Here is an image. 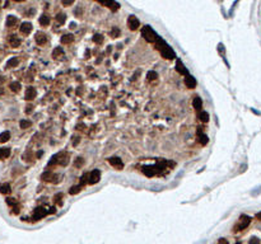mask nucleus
Wrapping results in <instances>:
<instances>
[{
    "mask_svg": "<svg viewBox=\"0 0 261 244\" xmlns=\"http://www.w3.org/2000/svg\"><path fill=\"white\" fill-rule=\"evenodd\" d=\"M10 155V149L8 148H0V159H5Z\"/></svg>",
    "mask_w": 261,
    "mask_h": 244,
    "instance_id": "obj_27",
    "label": "nucleus"
},
{
    "mask_svg": "<svg viewBox=\"0 0 261 244\" xmlns=\"http://www.w3.org/2000/svg\"><path fill=\"white\" fill-rule=\"evenodd\" d=\"M9 45L13 48H17L18 46H20V40L17 36H12V37L9 38Z\"/></svg>",
    "mask_w": 261,
    "mask_h": 244,
    "instance_id": "obj_19",
    "label": "nucleus"
},
{
    "mask_svg": "<svg viewBox=\"0 0 261 244\" xmlns=\"http://www.w3.org/2000/svg\"><path fill=\"white\" fill-rule=\"evenodd\" d=\"M192 106L196 111H201V107H203V100H201L200 97H195L194 98V102H192Z\"/></svg>",
    "mask_w": 261,
    "mask_h": 244,
    "instance_id": "obj_21",
    "label": "nucleus"
},
{
    "mask_svg": "<svg viewBox=\"0 0 261 244\" xmlns=\"http://www.w3.org/2000/svg\"><path fill=\"white\" fill-rule=\"evenodd\" d=\"M3 80H4V79H3L1 76H0V83H3Z\"/></svg>",
    "mask_w": 261,
    "mask_h": 244,
    "instance_id": "obj_47",
    "label": "nucleus"
},
{
    "mask_svg": "<svg viewBox=\"0 0 261 244\" xmlns=\"http://www.w3.org/2000/svg\"><path fill=\"white\" fill-rule=\"evenodd\" d=\"M34 40H36V43L38 46H43V45H46V42H47V36L42 32H38L36 34V37H34Z\"/></svg>",
    "mask_w": 261,
    "mask_h": 244,
    "instance_id": "obj_11",
    "label": "nucleus"
},
{
    "mask_svg": "<svg viewBox=\"0 0 261 244\" xmlns=\"http://www.w3.org/2000/svg\"><path fill=\"white\" fill-rule=\"evenodd\" d=\"M141 36L148 41V42L154 43L157 40H158V34L155 33V31L150 26H144L141 28Z\"/></svg>",
    "mask_w": 261,
    "mask_h": 244,
    "instance_id": "obj_3",
    "label": "nucleus"
},
{
    "mask_svg": "<svg viewBox=\"0 0 261 244\" xmlns=\"http://www.w3.org/2000/svg\"><path fill=\"white\" fill-rule=\"evenodd\" d=\"M80 191H82L80 184H75V186H73L70 190H69V193H70V195H78Z\"/></svg>",
    "mask_w": 261,
    "mask_h": 244,
    "instance_id": "obj_28",
    "label": "nucleus"
},
{
    "mask_svg": "<svg viewBox=\"0 0 261 244\" xmlns=\"http://www.w3.org/2000/svg\"><path fill=\"white\" fill-rule=\"evenodd\" d=\"M248 244H260V240L256 238V236H252L251 239H250V243Z\"/></svg>",
    "mask_w": 261,
    "mask_h": 244,
    "instance_id": "obj_39",
    "label": "nucleus"
},
{
    "mask_svg": "<svg viewBox=\"0 0 261 244\" xmlns=\"http://www.w3.org/2000/svg\"><path fill=\"white\" fill-rule=\"evenodd\" d=\"M42 181L48 182V183H56L59 181V176L57 174H54V173H50V172H45L42 174Z\"/></svg>",
    "mask_w": 261,
    "mask_h": 244,
    "instance_id": "obj_9",
    "label": "nucleus"
},
{
    "mask_svg": "<svg viewBox=\"0 0 261 244\" xmlns=\"http://www.w3.org/2000/svg\"><path fill=\"white\" fill-rule=\"evenodd\" d=\"M256 218L259 219V220H261V212H259V214H256Z\"/></svg>",
    "mask_w": 261,
    "mask_h": 244,
    "instance_id": "obj_45",
    "label": "nucleus"
},
{
    "mask_svg": "<svg viewBox=\"0 0 261 244\" xmlns=\"http://www.w3.org/2000/svg\"><path fill=\"white\" fill-rule=\"evenodd\" d=\"M83 165H84V159H83V158H76L75 162H74L75 168H82Z\"/></svg>",
    "mask_w": 261,
    "mask_h": 244,
    "instance_id": "obj_34",
    "label": "nucleus"
},
{
    "mask_svg": "<svg viewBox=\"0 0 261 244\" xmlns=\"http://www.w3.org/2000/svg\"><path fill=\"white\" fill-rule=\"evenodd\" d=\"M73 41H74V36L70 33H66V34H64V36H61V43H64V45H69V43H71Z\"/></svg>",
    "mask_w": 261,
    "mask_h": 244,
    "instance_id": "obj_16",
    "label": "nucleus"
},
{
    "mask_svg": "<svg viewBox=\"0 0 261 244\" xmlns=\"http://www.w3.org/2000/svg\"><path fill=\"white\" fill-rule=\"evenodd\" d=\"M55 212H56V208L55 207H50L47 210V214H55Z\"/></svg>",
    "mask_w": 261,
    "mask_h": 244,
    "instance_id": "obj_41",
    "label": "nucleus"
},
{
    "mask_svg": "<svg viewBox=\"0 0 261 244\" xmlns=\"http://www.w3.org/2000/svg\"><path fill=\"white\" fill-rule=\"evenodd\" d=\"M250 222H251V218L250 216H247V215H241V218H239V221H238V224L236 225V228H234V230H243V229H246L247 226L250 225Z\"/></svg>",
    "mask_w": 261,
    "mask_h": 244,
    "instance_id": "obj_4",
    "label": "nucleus"
},
{
    "mask_svg": "<svg viewBox=\"0 0 261 244\" xmlns=\"http://www.w3.org/2000/svg\"><path fill=\"white\" fill-rule=\"evenodd\" d=\"M79 141H80V139H79V137L74 139V142H73V146H76V145H78V142H79Z\"/></svg>",
    "mask_w": 261,
    "mask_h": 244,
    "instance_id": "obj_42",
    "label": "nucleus"
},
{
    "mask_svg": "<svg viewBox=\"0 0 261 244\" xmlns=\"http://www.w3.org/2000/svg\"><path fill=\"white\" fill-rule=\"evenodd\" d=\"M147 79L148 80H150V82H153V80H157L158 79V74H157V71H148V74H147Z\"/></svg>",
    "mask_w": 261,
    "mask_h": 244,
    "instance_id": "obj_32",
    "label": "nucleus"
},
{
    "mask_svg": "<svg viewBox=\"0 0 261 244\" xmlns=\"http://www.w3.org/2000/svg\"><path fill=\"white\" fill-rule=\"evenodd\" d=\"M9 89L12 90V92H14V93L19 92V90H20V83H18V82L10 83V84H9Z\"/></svg>",
    "mask_w": 261,
    "mask_h": 244,
    "instance_id": "obj_26",
    "label": "nucleus"
},
{
    "mask_svg": "<svg viewBox=\"0 0 261 244\" xmlns=\"http://www.w3.org/2000/svg\"><path fill=\"white\" fill-rule=\"evenodd\" d=\"M96 1L102 4L103 6H106V8H110L112 12H116L120 8V4L117 1H115V0H96Z\"/></svg>",
    "mask_w": 261,
    "mask_h": 244,
    "instance_id": "obj_5",
    "label": "nucleus"
},
{
    "mask_svg": "<svg viewBox=\"0 0 261 244\" xmlns=\"http://www.w3.org/2000/svg\"><path fill=\"white\" fill-rule=\"evenodd\" d=\"M36 96H37L36 89H34L33 86H28L27 90H26V94H24V98H26L27 100H33L34 98H36Z\"/></svg>",
    "mask_w": 261,
    "mask_h": 244,
    "instance_id": "obj_12",
    "label": "nucleus"
},
{
    "mask_svg": "<svg viewBox=\"0 0 261 244\" xmlns=\"http://www.w3.org/2000/svg\"><path fill=\"white\" fill-rule=\"evenodd\" d=\"M10 139V132L9 131H4L0 134V144H4Z\"/></svg>",
    "mask_w": 261,
    "mask_h": 244,
    "instance_id": "obj_25",
    "label": "nucleus"
},
{
    "mask_svg": "<svg viewBox=\"0 0 261 244\" xmlns=\"http://www.w3.org/2000/svg\"><path fill=\"white\" fill-rule=\"evenodd\" d=\"M10 192H12V188H10L9 183L0 184V193H1V195H9Z\"/></svg>",
    "mask_w": 261,
    "mask_h": 244,
    "instance_id": "obj_20",
    "label": "nucleus"
},
{
    "mask_svg": "<svg viewBox=\"0 0 261 244\" xmlns=\"http://www.w3.org/2000/svg\"><path fill=\"white\" fill-rule=\"evenodd\" d=\"M92 41L94 43H102L103 42V36L102 34H99V33H96V34H93V37H92Z\"/></svg>",
    "mask_w": 261,
    "mask_h": 244,
    "instance_id": "obj_29",
    "label": "nucleus"
},
{
    "mask_svg": "<svg viewBox=\"0 0 261 244\" xmlns=\"http://www.w3.org/2000/svg\"><path fill=\"white\" fill-rule=\"evenodd\" d=\"M197 135H199V142L200 144H203V145H206L208 142H209V139H208V136L205 134H203V131L200 130H197Z\"/></svg>",
    "mask_w": 261,
    "mask_h": 244,
    "instance_id": "obj_17",
    "label": "nucleus"
},
{
    "mask_svg": "<svg viewBox=\"0 0 261 244\" xmlns=\"http://www.w3.org/2000/svg\"><path fill=\"white\" fill-rule=\"evenodd\" d=\"M3 94H4V89H3V88H0V97H1Z\"/></svg>",
    "mask_w": 261,
    "mask_h": 244,
    "instance_id": "obj_46",
    "label": "nucleus"
},
{
    "mask_svg": "<svg viewBox=\"0 0 261 244\" xmlns=\"http://www.w3.org/2000/svg\"><path fill=\"white\" fill-rule=\"evenodd\" d=\"M127 27L130 28V31H136L140 27V22L135 15H130L127 18Z\"/></svg>",
    "mask_w": 261,
    "mask_h": 244,
    "instance_id": "obj_8",
    "label": "nucleus"
},
{
    "mask_svg": "<svg viewBox=\"0 0 261 244\" xmlns=\"http://www.w3.org/2000/svg\"><path fill=\"white\" fill-rule=\"evenodd\" d=\"M31 125L32 123H31V121H28V120H22L19 122V126H20V128H23V130L24 128H28Z\"/></svg>",
    "mask_w": 261,
    "mask_h": 244,
    "instance_id": "obj_35",
    "label": "nucleus"
},
{
    "mask_svg": "<svg viewBox=\"0 0 261 244\" xmlns=\"http://www.w3.org/2000/svg\"><path fill=\"white\" fill-rule=\"evenodd\" d=\"M19 65V59L18 57H12L10 60L6 62V68H15Z\"/></svg>",
    "mask_w": 261,
    "mask_h": 244,
    "instance_id": "obj_24",
    "label": "nucleus"
},
{
    "mask_svg": "<svg viewBox=\"0 0 261 244\" xmlns=\"http://www.w3.org/2000/svg\"><path fill=\"white\" fill-rule=\"evenodd\" d=\"M56 20H57V23L64 24L65 20H66V15H65L64 13H59V14L56 15Z\"/></svg>",
    "mask_w": 261,
    "mask_h": 244,
    "instance_id": "obj_33",
    "label": "nucleus"
},
{
    "mask_svg": "<svg viewBox=\"0 0 261 244\" xmlns=\"http://www.w3.org/2000/svg\"><path fill=\"white\" fill-rule=\"evenodd\" d=\"M69 160H70V155H69L68 153H65V151H61V153H59V154H56V155L52 156L50 165H52L55 162H56V164H59V165H61V167H66V165H68V163H69Z\"/></svg>",
    "mask_w": 261,
    "mask_h": 244,
    "instance_id": "obj_2",
    "label": "nucleus"
},
{
    "mask_svg": "<svg viewBox=\"0 0 261 244\" xmlns=\"http://www.w3.org/2000/svg\"><path fill=\"white\" fill-rule=\"evenodd\" d=\"M73 3H74V0H61V4L64 6H70L73 5Z\"/></svg>",
    "mask_w": 261,
    "mask_h": 244,
    "instance_id": "obj_38",
    "label": "nucleus"
},
{
    "mask_svg": "<svg viewBox=\"0 0 261 244\" xmlns=\"http://www.w3.org/2000/svg\"><path fill=\"white\" fill-rule=\"evenodd\" d=\"M41 156H42V151H38L37 153V158H41Z\"/></svg>",
    "mask_w": 261,
    "mask_h": 244,
    "instance_id": "obj_44",
    "label": "nucleus"
},
{
    "mask_svg": "<svg viewBox=\"0 0 261 244\" xmlns=\"http://www.w3.org/2000/svg\"><path fill=\"white\" fill-rule=\"evenodd\" d=\"M155 47L159 50V52H161L162 56L164 57V59H167V60H173V59L176 57L175 51H173L172 48L162 40V38L158 37V40L155 41Z\"/></svg>",
    "mask_w": 261,
    "mask_h": 244,
    "instance_id": "obj_1",
    "label": "nucleus"
},
{
    "mask_svg": "<svg viewBox=\"0 0 261 244\" xmlns=\"http://www.w3.org/2000/svg\"><path fill=\"white\" fill-rule=\"evenodd\" d=\"M236 244H241V243H239V242H238V243H236Z\"/></svg>",
    "mask_w": 261,
    "mask_h": 244,
    "instance_id": "obj_49",
    "label": "nucleus"
},
{
    "mask_svg": "<svg viewBox=\"0 0 261 244\" xmlns=\"http://www.w3.org/2000/svg\"><path fill=\"white\" fill-rule=\"evenodd\" d=\"M120 34H121L120 29H119V28H116V27H113V28L110 31V36L112 37V38H117V37H120Z\"/></svg>",
    "mask_w": 261,
    "mask_h": 244,
    "instance_id": "obj_30",
    "label": "nucleus"
},
{
    "mask_svg": "<svg viewBox=\"0 0 261 244\" xmlns=\"http://www.w3.org/2000/svg\"><path fill=\"white\" fill-rule=\"evenodd\" d=\"M62 55H64V50H62L61 47H56L54 50V52H52V59H55V60H56V59L61 57Z\"/></svg>",
    "mask_w": 261,
    "mask_h": 244,
    "instance_id": "obj_23",
    "label": "nucleus"
},
{
    "mask_svg": "<svg viewBox=\"0 0 261 244\" xmlns=\"http://www.w3.org/2000/svg\"><path fill=\"white\" fill-rule=\"evenodd\" d=\"M176 70L178 71L180 74H182V75H185V76L189 74V70H187V69L185 68V65L182 64V61H181V60H177L176 61Z\"/></svg>",
    "mask_w": 261,
    "mask_h": 244,
    "instance_id": "obj_15",
    "label": "nucleus"
},
{
    "mask_svg": "<svg viewBox=\"0 0 261 244\" xmlns=\"http://www.w3.org/2000/svg\"><path fill=\"white\" fill-rule=\"evenodd\" d=\"M31 111H32V106H29V107L26 108V113H31Z\"/></svg>",
    "mask_w": 261,
    "mask_h": 244,
    "instance_id": "obj_43",
    "label": "nucleus"
},
{
    "mask_svg": "<svg viewBox=\"0 0 261 244\" xmlns=\"http://www.w3.org/2000/svg\"><path fill=\"white\" fill-rule=\"evenodd\" d=\"M38 22H40V24L42 27H47L48 24H50V17L46 14H42L40 17V19H38Z\"/></svg>",
    "mask_w": 261,
    "mask_h": 244,
    "instance_id": "obj_22",
    "label": "nucleus"
},
{
    "mask_svg": "<svg viewBox=\"0 0 261 244\" xmlns=\"http://www.w3.org/2000/svg\"><path fill=\"white\" fill-rule=\"evenodd\" d=\"M46 215H47V210L45 207L40 206V207L34 208V211L32 212V219H33L34 221H37V220H41V219H43Z\"/></svg>",
    "mask_w": 261,
    "mask_h": 244,
    "instance_id": "obj_6",
    "label": "nucleus"
},
{
    "mask_svg": "<svg viewBox=\"0 0 261 244\" xmlns=\"http://www.w3.org/2000/svg\"><path fill=\"white\" fill-rule=\"evenodd\" d=\"M108 163L116 169H122L124 168L122 160H121L119 156H111V158H108Z\"/></svg>",
    "mask_w": 261,
    "mask_h": 244,
    "instance_id": "obj_10",
    "label": "nucleus"
},
{
    "mask_svg": "<svg viewBox=\"0 0 261 244\" xmlns=\"http://www.w3.org/2000/svg\"><path fill=\"white\" fill-rule=\"evenodd\" d=\"M6 204H8L9 206L14 207V206H17V205H18V202H17L15 198H13V197H8V198H6Z\"/></svg>",
    "mask_w": 261,
    "mask_h": 244,
    "instance_id": "obj_36",
    "label": "nucleus"
},
{
    "mask_svg": "<svg viewBox=\"0 0 261 244\" xmlns=\"http://www.w3.org/2000/svg\"><path fill=\"white\" fill-rule=\"evenodd\" d=\"M17 22H18V19H17L14 15H8V17H6V27H9V28L14 27L17 24Z\"/></svg>",
    "mask_w": 261,
    "mask_h": 244,
    "instance_id": "obj_18",
    "label": "nucleus"
},
{
    "mask_svg": "<svg viewBox=\"0 0 261 244\" xmlns=\"http://www.w3.org/2000/svg\"><path fill=\"white\" fill-rule=\"evenodd\" d=\"M0 4H1V0H0Z\"/></svg>",
    "mask_w": 261,
    "mask_h": 244,
    "instance_id": "obj_50",
    "label": "nucleus"
},
{
    "mask_svg": "<svg viewBox=\"0 0 261 244\" xmlns=\"http://www.w3.org/2000/svg\"><path fill=\"white\" fill-rule=\"evenodd\" d=\"M20 32H22L23 34H26V36H28V34L31 33V31H32V24H31L29 22H23L22 24H20Z\"/></svg>",
    "mask_w": 261,
    "mask_h": 244,
    "instance_id": "obj_13",
    "label": "nucleus"
},
{
    "mask_svg": "<svg viewBox=\"0 0 261 244\" xmlns=\"http://www.w3.org/2000/svg\"><path fill=\"white\" fill-rule=\"evenodd\" d=\"M199 118H200V121L201 122H209V114H208V112H204V111H201V112L199 113Z\"/></svg>",
    "mask_w": 261,
    "mask_h": 244,
    "instance_id": "obj_31",
    "label": "nucleus"
},
{
    "mask_svg": "<svg viewBox=\"0 0 261 244\" xmlns=\"http://www.w3.org/2000/svg\"><path fill=\"white\" fill-rule=\"evenodd\" d=\"M185 84H186L187 88L192 89V88H195V86H196V80H195L194 76H191L190 74H187L185 76Z\"/></svg>",
    "mask_w": 261,
    "mask_h": 244,
    "instance_id": "obj_14",
    "label": "nucleus"
},
{
    "mask_svg": "<svg viewBox=\"0 0 261 244\" xmlns=\"http://www.w3.org/2000/svg\"><path fill=\"white\" fill-rule=\"evenodd\" d=\"M101 178V172L98 169H94L92 170L89 174H88V184H96L98 183V181Z\"/></svg>",
    "mask_w": 261,
    "mask_h": 244,
    "instance_id": "obj_7",
    "label": "nucleus"
},
{
    "mask_svg": "<svg viewBox=\"0 0 261 244\" xmlns=\"http://www.w3.org/2000/svg\"><path fill=\"white\" fill-rule=\"evenodd\" d=\"M61 200H62V193L55 195V197H54V202H55V204H56V205L61 204Z\"/></svg>",
    "mask_w": 261,
    "mask_h": 244,
    "instance_id": "obj_37",
    "label": "nucleus"
},
{
    "mask_svg": "<svg viewBox=\"0 0 261 244\" xmlns=\"http://www.w3.org/2000/svg\"><path fill=\"white\" fill-rule=\"evenodd\" d=\"M218 244H229V243H228V240H227V239L220 238V239L218 240Z\"/></svg>",
    "mask_w": 261,
    "mask_h": 244,
    "instance_id": "obj_40",
    "label": "nucleus"
},
{
    "mask_svg": "<svg viewBox=\"0 0 261 244\" xmlns=\"http://www.w3.org/2000/svg\"><path fill=\"white\" fill-rule=\"evenodd\" d=\"M14 1H24V0H14Z\"/></svg>",
    "mask_w": 261,
    "mask_h": 244,
    "instance_id": "obj_48",
    "label": "nucleus"
}]
</instances>
